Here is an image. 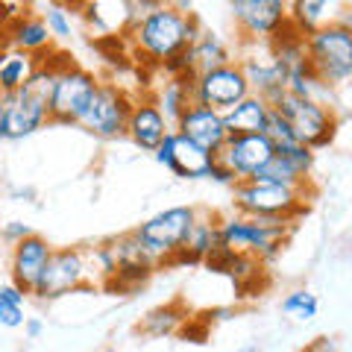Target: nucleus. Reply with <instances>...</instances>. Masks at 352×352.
Listing matches in <instances>:
<instances>
[{
	"label": "nucleus",
	"mask_w": 352,
	"mask_h": 352,
	"mask_svg": "<svg viewBox=\"0 0 352 352\" xmlns=\"http://www.w3.org/2000/svg\"><path fill=\"white\" fill-rule=\"evenodd\" d=\"M200 21L185 3H162L150 15L138 18L126 32L132 53L153 65H164L168 59L188 50L200 36Z\"/></svg>",
	"instance_id": "1"
},
{
	"label": "nucleus",
	"mask_w": 352,
	"mask_h": 352,
	"mask_svg": "<svg viewBox=\"0 0 352 352\" xmlns=\"http://www.w3.org/2000/svg\"><path fill=\"white\" fill-rule=\"evenodd\" d=\"M294 226H296L294 220H282V217L232 214L220 220V244L238 252V256H250V258H258L261 264H267L282 252Z\"/></svg>",
	"instance_id": "2"
},
{
	"label": "nucleus",
	"mask_w": 352,
	"mask_h": 352,
	"mask_svg": "<svg viewBox=\"0 0 352 352\" xmlns=\"http://www.w3.org/2000/svg\"><path fill=\"white\" fill-rule=\"evenodd\" d=\"M270 106L285 118V124L291 126L294 138L300 141V144L311 147L314 153L329 147L338 135V115H335V109L326 103L282 91Z\"/></svg>",
	"instance_id": "3"
},
{
	"label": "nucleus",
	"mask_w": 352,
	"mask_h": 352,
	"mask_svg": "<svg viewBox=\"0 0 352 352\" xmlns=\"http://www.w3.org/2000/svg\"><path fill=\"white\" fill-rule=\"evenodd\" d=\"M235 212L247 214V217H282V220H300L308 212V191L300 188H285V185H273V182H258V179H247L238 182L235 188Z\"/></svg>",
	"instance_id": "4"
},
{
	"label": "nucleus",
	"mask_w": 352,
	"mask_h": 352,
	"mask_svg": "<svg viewBox=\"0 0 352 352\" xmlns=\"http://www.w3.org/2000/svg\"><path fill=\"white\" fill-rule=\"evenodd\" d=\"M305 53L314 74L329 88L352 80V27H346L340 18L311 32L305 38Z\"/></svg>",
	"instance_id": "5"
},
{
	"label": "nucleus",
	"mask_w": 352,
	"mask_h": 352,
	"mask_svg": "<svg viewBox=\"0 0 352 352\" xmlns=\"http://www.w3.org/2000/svg\"><path fill=\"white\" fill-rule=\"evenodd\" d=\"M200 220V212L194 206H173V208H164V212L147 217L141 226H135L132 232L141 241L153 258L159 264H170L173 256L185 247L191 229L197 226Z\"/></svg>",
	"instance_id": "6"
},
{
	"label": "nucleus",
	"mask_w": 352,
	"mask_h": 352,
	"mask_svg": "<svg viewBox=\"0 0 352 352\" xmlns=\"http://www.w3.org/2000/svg\"><path fill=\"white\" fill-rule=\"evenodd\" d=\"M91 288H94V276H91V256H88V250L56 247L32 296L41 302H50V300H59V296L91 291Z\"/></svg>",
	"instance_id": "7"
},
{
	"label": "nucleus",
	"mask_w": 352,
	"mask_h": 352,
	"mask_svg": "<svg viewBox=\"0 0 352 352\" xmlns=\"http://www.w3.org/2000/svg\"><path fill=\"white\" fill-rule=\"evenodd\" d=\"M100 82L103 80H97L94 71L82 68V65L76 62L65 65L56 76V88H53V97H50V124L80 126Z\"/></svg>",
	"instance_id": "8"
},
{
	"label": "nucleus",
	"mask_w": 352,
	"mask_h": 352,
	"mask_svg": "<svg viewBox=\"0 0 352 352\" xmlns=\"http://www.w3.org/2000/svg\"><path fill=\"white\" fill-rule=\"evenodd\" d=\"M229 12L244 44H267L291 24V3L282 0H232Z\"/></svg>",
	"instance_id": "9"
},
{
	"label": "nucleus",
	"mask_w": 352,
	"mask_h": 352,
	"mask_svg": "<svg viewBox=\"0 0 352 352\" xmlns=\"http://www.w3.org/2000/svg\"><path fill=\"white\" fill-rule=\"evenodd\" d=\"M132 106L135 100L124 91V85L118 82H100L97 88L91 106H88V112L82 118V129L91 132L97 138H120L126 135V124H129V115H132Z\"/></svg>",
	"instance_id": "10"
},
{
	"label": "nucleus",
	"mask_w": 352,
	"mask_h": 352,
	"mask_svg": "<svg viewBox=\"0 0 352 352\" xmlns=\"http://www.w3.org/2000/svg\"><path fill=\"white\" fill-rule=\"evenodd\" d=\"M250 94H252V88L247 82L244 68H241L238 62L206 71V74H197V80H194V103L214 109L220 115L235 109L241 100H247Z\"/></svg>",
	"instance_id": "11"
},
{
	"label": "nucleus",
	"mask_w": 352,
	"mask_h": 352,
	"mask_svg": "<svg viewBox=\"0 0 352 352\" xmlns=\"http://www.w3.org/2000/svg\"><path fill=\"white\" fill-rule=\"evenodd\" d=\"M273 156H276V144L264 132H258V135H232L223 144V150L217 153V159L238 176V182L256 179L273 162Z\"/></svg>",
	"instance_id": "12"
},
{
	"label": "nucleus",
	"mask_w": 352,
	"mask_h": 352,
	"mask_svg": "<svg viewBox=\"0 0 352 352\" xmlns=\"http://www.w3.org/2000/svg\"><path fill=\"white\" fill-rule=\"evenodd\" d=\"M53 250L56 247L38 232H32L21 244H15L12 252H9V276H12V285H18L21 291H27L32 296L44 267H47V261L53 256Z\"/></svg>",
	"instance_id": "13"
},
{
	"label": "nucleus",
	"mask_w": 352,
	"mask_h": 352,
	"mask_svg": "<svg viewBox=\"0 0 352 352\" xmlns=\"http://www.w3.org/2000/svg\"><path fill=\"white\" fill-rule=\"evenodd\" d=\"M176 132L185 135L188 141H194L197 147H203L206 153H212V156H217L229 141L223 115L214 112V109H208V106H200V103H191L188 112L176 120Z\"/></svg>",
	"instance_id": "14"
},
{
	"label": "nucleus",
	"mask_w": 352,
	"mask_h": 352,
	"mask_svg": "<svg viewBox=\"0 0 352 352\" xmlns=\"http://www.w3.org/2000/svg\"><path fill=\"white\" fill-rule=\"evenodd\" d=\"M170 132H173L170 120L164 118V112L159 109V103L153 100V97L135 100L132 115H129V124H126V135L141 153H156Z\"/></svg>",
	"instance_id": "15"
},
{
	"label": "nucleus",
	"mask_w": 352,
	"mask_h": 352,
	"mask_svg": "<svg viewBox=\"0 0 352 352\" xmlns=\"http://www.w3.org/2000/svg\"><path fill=\"white\" fill-rule=\"evenodd\" d=\"M238 65L247 74V82L252 88V94L264 97L267 103L276 100L282 91H288V76H285V71L276 65V59H273V53H270L267 44H264V56L244 53V56L238 59Z\"/></svg>",
	"instance_id": "16"
},
{
	"label": "nucleus",
	"mask_w": 352,
	"mask_h": 352,
	"mask_svg": "<svg viewBox=\"0 0 352 352\" xmlns=\"http://www.w3.org/2000/svg\"><path fill=\"white\" fill-rule=\"evenodd\" d=\"M6 106H9V141L30 138L32 132L50 124V103L32 97L24 88L18 94L6 97Z\"/></svg>",
	"instance_id": "17"
},
{
	"label": "nucleus",
	"mask_w": 352,
	"mask_h": 352,
	"mask_svg": "<svg viewBox=\"0 0 352 352\" xmlns=\"http://www.w3.org/2000/svg\"><path fill=\"white\" fill-rule=\"evenodd\" d=\"M3 36L12 50L30 53V56H44V53L53 50V44H56L47 30V21L36 12H21L12 24L3 30Z\"/></svg>",
	"instance_id": "18"
},
{
	"label": "nucleus",
	"mask_w": 352,
	"mask_h": 352,
	"mask_svg": "<svg viewBox=\"0 0 352 352\" xmlns=\"http://www.w3.org/2000/svg\"><path fill=\"white\" fill-rule=\"evenodd\" d=\"M273 112V106L258 94H250L247 100H241L235 109H229L223 115L226 120V132L232 135H258L267 129V118Z\"/></svg>",
	"instance_id": "19"
},
{
	"label": "nucleus",
	"mask_w": 352,
	"mask_h": 352,
	"mask_svg": "<svg viewBox=\"0 0 352 352\" xmlns=\"http://www.w3.org/2000/svg\"><path fill=\"white\" fill-rule=\"evenodd\" d=\"M220 247V217H200L197 226L191 229L185 247L176 252L170 264H203L212 250Z\"/></svg>",
	"instance_id": "20"
},
{
	"label": "nucleus",
	"mask_w": 352,
	"mask_h": 352,
	"mask_svg": "<svg viewBox=\"0 0 352 352\" xmlns=\"http://www.w3.org/2000/svg\"><path fill=\"white\" fill-rule=\"evenodd\" d=\"M38 68V56L21 53L12 47H0V97H12L30 82Z\"/></svg>",
	"instance_id": "21"
},
{
	"label": "nucleus",
	"mask_w": 352,
	"mask_h": 352,
	"mask_svg": "<svg viewBox=\"0 0 352 352\" xmlns=\"http://www.w3.org/2000/svg\"><path fill=\"white\" fill-rule=\"evenodd\" d=\"M173 159H176L173 176H179V179H208V170H212L217 156L206 153L203 147H197L194 141H188L173 129Z\"/></svg>",
	"instance_id": "22"
},
{
	"label": "nucleus",
	"mask_w": 352,
	"mask_h": 352,
	"mask_svg": "<svg viewBox=\"0 0 352 352\" xmlns=\"http://www.w3.org/2000/svg\"><path fill=\"white\" fill-rule=\"evenodd\" d=\"M194 80L197 76H173V80L168 76V82H164V88L156 97L159 109L170 120L173 129H176V120L188 112V106L194 103Z\"/></svg>",
	"instance_id": "23"
},
{
	"label": "nucleus",
	"mask_w": 352,
	"mask_h": 352,
	"mask_svg": "<svg viewBox=\"0 0 352 352\" xmlns=\"http://www.w3.org/2000/svg\"><path fill=\"white\" fill-rule=\"evenodd\" d=\"M191 53H194V65H197V74H206V71H214V68H223V65H232L238 62L229 50V44L217 36V32H208L200 30V36L191 44Z\"/></svg>",
	"instance_id": "24"
},
{
	"label": "nucleus",
	"mask_w": 352,
	"mask_h": 352,
	"mask_svg": "<svg viewBox=\"0 0 352 352\" xmlns=\"http://www.w3.org/2000/svg\"><path fill=\"white\" fill-rule=\"evenodd\" d=\"M185 320H188V314L179 308V302H168V305H159L153 311H147L144 320L138 323V332H144L150 338H164V335L179 332Z\"/></svg>",
	"instance_id": "25"
},
{
	"label": "nucleus",
	"mask_w": 352,
	"mask_h": 352,
	"mask_svg": "<svg viewBox=\"0 0 352 352\" xmlns=\"http://www.w3.org/2000/svg\"><path fill=\"white\" fill-rule=\"evenodd\" d=\"M329 12H332V6L326 3V0H296V3H291V24L296 27V32L300 36H311V32H317L320 27H326L329 21Z\"/></svg>",
	"instance_id": "26"
},
{
	"label": "nucleus",
	"mask_w": 352,
	"mask_h": 352,
	"mask_svg": "<svg viewBox=\"0 0 352 352\" xmlns=\"http://www.w3.org/2000/svg\"><path fill=\"white\" fill-rule=\"evenodd\" d=\"M258 182H273V185H285V188H300V191H308V179L302 173H296L288 162H285L279 153L273 156V162L264 168L258 176Z\"/></svg>",
	"instance_id": "27"
},
{
	"label": "nucleus",
	"mask_w": 352,
	"mask_h": 352,
	"mask_svg": "<svg viewBox=\"0 0 352 352\" xmlns=\"http://www.w3.org/2000/svg\"><path fill=\"white\" fill-rule=\"evenodd\" d=\"M41 18L47 21V30L53 41H71L74 38V18H71V6L62 3H47L44 6Z\"/></svg>",
	"instance_id": "28"
},
{
	"label": "nucleus",
	"mask_w": 352,
	"mask_h": 352,
	"mask_svg": "<svg viewBox=\"0 0 352 352\" xmlns=\"http://www.w3.org/2000/svg\"><path fill=\"white\" fill-rule=\"evenodd\" d=\"M317 308H320L317 296H314L311 291H305V288H296V291H291V294L282 300V311H285V314H294L296 320H314V317H317Z\"/></svg>",
	"instance_id": "29"
},
{
	"label": "nucleus",
	"mask_w": 352,
	"mask_h": 352,
	"mask_svg": "<svg viewBox=\"0 0 352 352\" xmlns=\"http://www.w3.org/2000/svg\"><path fill=\"white\" fill-rule=\"evenodd\" d=\"M276 153L291 164V168L296 170V173H302L305 179L311 176V170H314V159H317V153L311 150V147H305V144H300V141H288V144H279L276 147Z\"/></svg>",
	"instance_id": "30"
},
{
	"label": "nucleus",
	"mask_w": 352,
	"mask_h": 352,
	"mask_svg": "<svg viewBox=\"0 0 352 352\" xmlns=\"http://www.w3.org/2000/svg\"><path fill=\"white\" fill-rule=\"evenodd\" d=\"M264 135H267L276 147H279V144H288V141H296L294 132H291V126L285 124V118L276 112V109H273L270 118H267V129H264Z\"/></svg>",
	"instance_id": "31"
},
{
	"label": "nucleus",
	"mask_w": 352,
	"mask_h": 352,
	"mask_svg": "<svg viewBox=\"0 0 352 352\" xmlns=\"http://www.w3.org/2000/svg\"><path fill=\"white\" fill-rule=\"evenodd\" d=\"M30 235H32V229L24 223V220H9V223H3V229H0V238H3L9 247L21 244V241L30 238Z\"/></svg>",
	"instance_id": "32"
},
{
	"label": "nucleus",
	"mask_w": 352,
	"mask_h": 352,
	"mask_svg": "<svg viewBox=\"0 0 352 352\" xmlns=\"http://www.w3.org/2000/svg\"><path fill=\"white\" fill-rule=\"evenodd\" d=\"M24 323H27L24 308L9 305V302H0V326H3V329H21Z\"/></svg>",
	"instance_id": "33"
},
{
	"label": "nucleus",
	"mask_w": 352,
	"mask_h": 352,
	"mask_svg": "<svg viewBox=\"0 0 352 352\" xmlns=\"http://www.w3.org/2000/svg\"><path fill=\"white\" fill-rule=\"evenodd\" d=\"M208 179L217 182V185H229V188H235V185H238V176H235L232 170H229V168H226V164L220 162V159H214L212 170H208Z\"/></svg>",
	"instance_id": "34"
},
{
	"label": "nucleus",
	"mask_w": 352,
	"mask_h": 352,
	"mask_svg": "<svg viewBox=\"0 0 352 352\" xmlns=\"http://www.w3.org/2000/svg\"><path fill=\"white\" fill-rule=\"evenodd\" d=\"M27 291H21L18 285H12V282H6V285H0V302H9V305H18V308H24V302H27Z\"/></svg>",
	"instance_id": "35"
},
{
	"label": "nucleus",
	"mask_w": 352,
	"mask_h": 352,
	"mask_svg": "<svg viewBox=\"0 0 352 352\" xmlns=\"http://www.w3.org/2000/svg\"><path fill=\"white\" fill-rule=\"evenodd\" d=\"M300 352H338V349H335V340L332 338H317L308 346H302Z\"/></svg>",
	"instance_id": "36"
},
{
	"label": "nucleus",
	"mask_w": 352,
	"mask_h": 352,
	"mask_svg": "<svg viewBox=\"0 0 352 352\" xmlns=\"http://www.w3.org/2000/svg\"><path fill=\"white\" fill-rule=\"evenodd\" d=\"M41 332H44V323L38 320V317H27V323H24V335H27L30 340H36V338H41Z\"/></svg>",
	"instance_id": "37"
},
{
	"label": "nucleus",
	"mask_w": 352,
	"mask_h": 352,
	"mask_svg": "<svg viewBox=\"0 0 352 352\" xmlns=\"http://www.w3.org/2000/svg\"><path fill=\"white\" fill-rule=\"evenodd\" d=\"M9 138V106H6V97H0V141Z\"/></svg>",
	"instance_id": "38"
},
{
	"label": "nucleus",
	"mask_w": 352,
	"mask_h": 352,
	"mask_svg": "<svg viewBox=\"0 0 352 352\" xmlns=\"http://www.w3.org/2000/svg\"><path fill=\"white\" fill-rule=\"evenodd\" d=\"M338 18H340V21H344V24H346V27H352V9H346V12H344V15H338Z\"/></svg>",
	"instance_id": "39"
},
{
	"label": "nucleus",
	"mask_w": 352,
	"mask_h": 352,
	"mask_svg": "<svg viewBox=\"0 0 352 352\" xmlns=\"http://www.w3.org/2000/svg\"><path fill=\"white\" fill-rule=\"evenodd\" d=\"M235 352H261L256 344H250V346H241V349H235Z\"/></svg>",
	"instance_id": "40"
}]
</instances>
